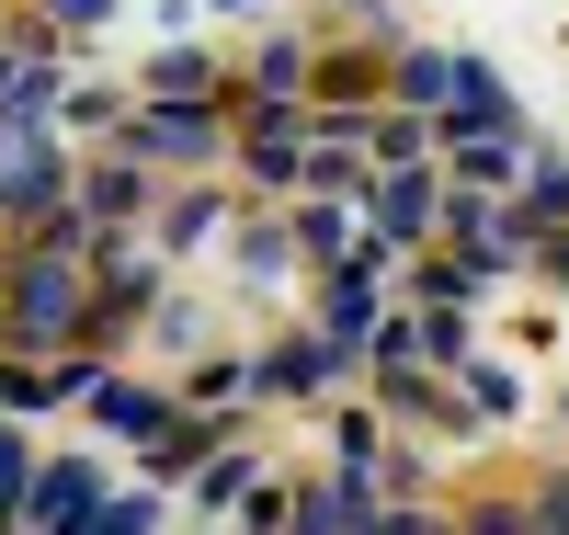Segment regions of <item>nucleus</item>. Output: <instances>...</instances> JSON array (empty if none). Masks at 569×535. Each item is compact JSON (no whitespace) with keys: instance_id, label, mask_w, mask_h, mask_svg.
Here are the masks:
<instances>
[{"instance_id":"obj_1","label":"nucleus","mask_w":569,"mask_h":535,"mask_svg":"<svg viewBox=\"0 0 569 535\" xmlns=\"http://www.w3.org/2000/svg\"><path fill=\"white\" fill-rule=\"evenodd\" d=\"M0 330H12V354H58L91 330V251H34L0 274Z\"/></svg>"},{"instance_id":"obj_2","label":"nucleus","mask_w":569,"mask_h":535,"mask_svg":"<svg viewBox=\"0 0 569 535\" xmlns=\"http://www.w3.org/2000/svg\"><path fill=\"white\" fill-rule=\"evenodd\" d=\"M228 137H240V103H182V91H149V103L126 115V149L149 171H217Z\"/></svg>"},{"instance_id":"obj_3","label":"nucleus","mask_w":569,"mask_h":535,"mask_svg":"<svg viewBox=\"0 0 569 535\" xmlns=\"http://www.w3.org/2000/svg\"><path fill=\"white\" fill-rule=\"evenodd\" d=\"M353 376H365V354L330 343L319 319H297V330H273V343H262L251 399H262V410H308V399H330V387H353Z\"/></svg>"},{"instance_id":"obj_4","label":"nucleus","mask_w":569,"mask_h":535,"mask_svg":"<svg viewBox=\"0 0 569 535\" xmlns=\"http://www.w3.org/2000/svg\"><path fill=\"white\" fill-rule=\"evenodd\" d=\"M445 194H456L445 160H399V171H376V182H365V228L410 262V251H433V239H445Z\"/></svg>"},{"instance_id":"obj_5","label":"nucleus","mask_w":569,"mask_h":535,"mask_svg":"<svg viewBox=\"0 0 569 535\" xmlns=\"http://www.w3.org/2000/svg\"><path fill=\"white\" fill-rule=\"evenodd\" d=\"M228 171H240L251 194H297V182H308V103H251V91H240Z\"/></svg>"},{"instance_id":"obj_6","label":"nucleus","mask_w":569,"mask_h":535,"mask_svg":"<svg viewBox=\"0 0 569 535\" xmlns=\"http://www.w3.org/2000/svg\"><path fill=\"white\" fill-rule=\"evenodd\" d=\"M80 171H69V137L46 126V115H0V217H34V206H58Z\"/></svg>"},{"instance_id":"obj_7","label":"nucleus","mask_w":569,"mask_h":535,"mask_svg":"<svg viewBox=\"0 0 569 535\" xmlns=\"http://www.w3.org/2000/svg\"><path fill=\"white\" fill-rule=\"evenodd\" d=\"M297 524H308V535H388L399 502H388V478H376V467H342V456H330V478H297Z\"/></svg>"},{"instance_id":"obj_8","label":"nucleus","mask_w":569,"mask_h":535,"mask_svg":"<svg viewBox=\"0 0 569 535\" xmlns=\"http://www.w3.org/2000/svg\"><path fill=\"white\" fill-rule=\"evenodd\" d=\"M308 103H319V115H365V103H388V34L319 46V58H308Z\"/></svg>"},{"instance_id":"obj_9","label":"nucleus","mask_w":569,"mask_h":535,"mask_svg":"<svg viewBox=\"0 0 569 535\" xmlns=\"http://www.w3.org/2000/svg\"><path fill=\"white\" fill-rule=\"evenodd\" d=\"M284 217H297V262L308 274H330V262H353L365 251V194H284Z\"/></svg>"},{"instance_id":"obj_10","label":"nucleus","mask_w":569,"mask_h":535,"mask_svg":"<svg viewBox=\"0 0 569 535\" xmlns=\"http://www.w3.org/2000/svg\"><path fill=\"white\" fill-rule=\"evenodd\" d=\"M445 376H456L445 433H512V422H525V376H512L501 354H467V365H445Z\"/></svg>"},{"instance_id":"obj_11","label":"nucleus","mask_w":569,"mask_h":535,"mask_svg":"<svg viewBox=\"0 0 569 535\" xmlns=\"http://www.w3.org/2000/svg\"><path fill=\"white\" fill-rule=\"evenodd\" d=\"M467 69H479V58H467V46H388V103H410V115H445L456 103V91H467Z\"/></svg>"},{"instance_id":"obj_12","label":"nucleus","mask_w":569,"mask_h":535,"mask_svg":"<svg viewBox=\"0 0 569 535\" xmlns=\"http://www.w3.org/2000/svg\"><path fill=\"white\" fill-rule=\"evenodd\" d=\"M69 194H80V217H91V228H137V217L160 206V171L137 160V149H114V160H91Z\"/></svg>"},{"instance_id":"obj_13","label":"nucleus","mask_w":569,"mask_h":535,"mask_svg":"<svg viewBox=\"0 0 569 535\" xmlns=\"http://www.w3.org/2000/svg\"><path fill=\"white\" fill-rule=\"evenodd\" d=\"M228 228H240V194H217L206 171H182V194L160 206V251H228Z\"/></svg>"},{"instance_id":"obj_14","label":"nucleus","mask_w":569,"mask_h":535,"mask_svg":"<svg viewBox=\"0 0 569 535\" xmlns=\"http://www.w3.org/2000/svg\"><path fill=\"white\" fill-rule=\"evenodd\" d=\"M171 410H182V399H171V387H149V376H114V365L91 376V433H114V445H149Z\"/></svg>"},{"instance_id":"obj_15","label":"nucleus","mask_w":569,"mask_h":535,"mask_svg":"<svg viewBox=\"0 0 569 535\" xmlns=\"http://www.w3.org/2000/svg\"><path fill=\"white\" fill-rule=\"evenodd\" d=\"M308 58H319V34L273 23V34H251V58H240V91H251V103H308Z\"/></svg>"},{"instance_id":"obj_16","label":"nucleus","mask_w":569,"mask_h":535,"mask_svg":"<svg viewBox=\"0 0 569 535\" xmlns=\"http://www.w3.org/2000/svg\"><path fill=\"white\" fill-rule=\"evenodd\" d=\"M91 491H103V467H91V456H46V467H34V491H23V524L69 535V524L91 513Z\"/></svg>"},{"instance_id":"obj_17","label":"nucleus","mask_w":569,"mask_h":535,"mask_svg":"<svg viewBox=\"0 0 569 535\" xmlns=\"http://www.w3.org/2000/svg\"><path fill=\"white\" fill-rule=\"evenodd\" d=\"M228 274H240V285L308 274V262H297V217H240V228H228Z\"/></svg>"},{"instance_id":"obj_18","label":"nucleus","mask_w":569,"mask_h":535,"mask_svg":"<svg viewBox=\"0 0 569 535\" xmlns=\"http://www.w3.org/2000/svg\"><path fill=\"white\" fill-rule=\"evenodd\" d=\"M388 445H399V410H388V399L330 410V456H342V467H388Z\"/></svg>"},{"instance_id":"obj_19","label":"nucleus","mask_w":569,"mask_h":535,"mask_svg":"<svg viewBox=\"0 0 569 535\" xmlns=\"http://www.w3.org/2000/svg\"><path fill=\"white\" fill-rule=\"evenodd\" d=\"M251 478H262V456L240 445V433H228V445L194 467V513H240V491H251Z\"/></svg>"},{"instance_id":"obj_20","label":"nucleus","mask_w":569,"mask_h":535,"mask_svg":"<svg viewBox=\"0 0 569 535\" xmlns=\"http://www.w3.org/2000/svg\"><path fill=\"white\" fill-rule=\"evenodd\" d=\"M149 524H160V478H149V491H91V513L69 535H149Z\"/></svg>"},{"instance_id":"obj_21","label":"nucleus","mask_w":569,"mask_h":535,"mask_svg":"<svg viewBox=\"0 0 569 535\" xmlns=\"http://www.w3.org/2000/svg\"><path fill=\"white\" fill-rule=\"evenodd\" d=\"M512 194H525L547 228L569 217V149H558V137H536V149H525V182H512Z\"/></svg>"},{"instance_id":"obj_22","label":"nucleus","mask_w":569,"mask_h":535,"mask_svg":"<svg viewBox=\"0 0 569 535\" xmlns=\"http://www.w3.org/2000/svg\"><path fill=\"white\" fill-rule=\"evenodd\" d=\"M182 399H194V410H240V399H251V365H240V354H194Z\"/></svg>"},{"instance_id":"obj_23","label":"nucleus","mask_w":569,"mask_h":535,"mask_svg":"<svg viewBox=\"0 0 569 535\" xmlns=\"http://www.w3.org/2000/svg\"><path fill=\"white\" fill-rule=\"evenodd\" d=\"M46 399H58L46 365H12V354H0V410H46Z\"/></svg>"},{"instance_id":"obj_24","label":"nucleus","mask_w":569,"mask_h":535,"mask_svg":"<svg viewBox=\"0 0 569 535\" xmlns=\"http://www.w3.org/2000/svg\"><path fill=\"white\" fill-rule=\"evenodd\" d=\"M525 524H558V535H569V467H558V478H536V491H525Z\"/></svg>"},{"instance_id":"obj_25","label":"nucleus","mask_w":569,"mask_h":535,"mask_svg":"<svg viewBox=\"0 0 569 535\" xmlns=\"http://www.w3.org/2000/svg\"><path fill=\"white\" fill-rule=\"evenodd\" d=\"M34 12H46V34H91V23L114 12V0H34Z\"/></svg>"},{"instance_id":"obj_26","label":"nucleus","mask_w":569,"mask_h":535,"mask_svg":"<svg viewBox=\"0 0 569 535\" xmlns=\"http://www.w3.org/2000/svg\"><path fill=\"white\" fill-rule=\"evenodd\" d=\"M536 285H558V297H569V217L536 239Z\"/></svg>"},{"instance_id":"obj_27","label":"nucleus","mask_w":569,"mask_h":535,"mask_svg":"<svg viewBox=\"0 0 569 535\" xmlns=\"http://www.w3.org/2000/svg\"><path fill=\"white\" fill-rule=\"evenodd\" d=\"M217 12H262V0H217Z\"/></svg>"},{"instance_id":"obj_28","label":"nucleus","mask_w":569,"mask_h":535,"mask_svg":"<svg viewBox=\"0 0 569 535\" xmlns=\"http://www.w3.org/2000/svg\"><path fill=\"white\" fill-rule=\"evenodd\" d=\"M558 422H569V387H558Z\"/></svg>"}]
</instances>
